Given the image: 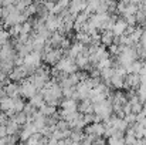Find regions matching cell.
Returning <instances> with one entry per match:
<instances>
[{"mask_svg": "<svg viewBox=\"0 0 146 145\" xmlns=\"http://www.w3.org/2000/svg\"><path fill=\"white\" fill-rule=\"evenodd\" d=\"M126 29H128V24L125 23V20H123L122 17H119V19L116 20V23L113 24V27H112V33H113L115 37H121V36L125 34Z\"/></svg>", "mask_w": 146, "mask_h": 145, "instance_id": "obj_2", "label": "cell"}, {"mask_svg": "<svg viewBox=\"0 0 146 145\" xmlns=\"http://www.w3.org/2000/svg\"><path fill=\"white\" fill-rule=\"evenodd\" d=\"M113 39H115V36H113V33L111 30L102 31V34H101V43L104 44V47L106 48L113 44Z\"/></svg>", "mask_w": 146, "mask_h": 145, "instance_id": "obj_5", "label": "cell"}, {"mask_svg": "<svg viewBox=\"0 0 146 145\" xmlns=\"http://www.w3.org/2000/svg\"><path fill=\"white\" fill-rule=\"evenodd\" d=\"M64 50H61V48H52L50 53H47L46 55H43L41 57V60H44L48 65H55L64 55Z\"/></svg>", "mask_w": 146, "mask_h": 145, "instance_id": "obj_1", "label": "cell"}, {"mask_svg": "<svg viewBox=\"0 0 146 145\" xmlns=\"http://www.w3.org/2000/svg\"><path fill=\"white\" fill-rule=\"evenodd\" d=\"M38 112L43 115V117H51V115H54L55 112H57V108L55 107H51V105H47V104H44L41 108H38Z\"/></svg>", "mask_w": 146, "mask_h": 145, "instance_id": "obj_9", "label": "cell"}, {"mask_svg": "<svg viewBox=\"0 0 146 145\" xmlns=\"http://www.w3.org/2000/svg\"><path fill=\"white\" fill-rule=\"evenodd\" d=\"M24 105H26V102H24V100L20 96L13 98V111H14L16 114H17V112H23Z\"/></svg>", "mask_w": 146, "mask_h": 145, "instance_id": "obj_7", "label": "cell"}, {"mask_svg": "<svg viewBox=\"0 0 146 145\" xmlns=\"http://www.w3.org/2000/svg\"><path fill=\"white\" fill-rule=\"evenodd\" d=\"M6 131H7V137L16 135V134H19V125H17L13 120H9V121L6 122Z\"/></svg>", "mask_w": 146, "mask_h": 145, "instance_id": "obj_8", "label": "cell"}, {"mask_svg": "<svg viewBox=\"0 0 146 145\" xmlns=\"http://www.w3.org/2000/svg\"><path fill=\"white\" fill-rule=\"evenodd\" d=\"M31 30H33L31 21H30V20H27L26 23H23V24H21V33H20V34H30V33H31Z\"/></svg>", "mask_w": 146, "mask_h": 145, "instance_id": "obj_14", "label": "cell"}, {"mask_svg": "<svg viewBox=\"0 0 146 145\" xmlns=\"http://www.w3.org/2000/svg\"><path fill=\"white\" fill-rule=\"evenodd\" d=\"M55 130H57V131H61V132H65V131H68V130H70V125H68V122H67V121L60 120V121L57 122V125H55Z\"/></svg>", "mask_w": 146, "mask_h": 145, "instance_id": "obj_13", "label": "cell"}, {"mask_svg": "<svg viewBox=\"0 0 146 145\" xmlns=\"http://www.w3.org/2000/svg\"><path fill=\"white\" fill-rule=\"evenodd\" d=\"M57 140H54V138H48V142H47V145H57Z\"/></svg>", "mask_w": 146, "mask_h": 145, "instance_id": "obj_17", "label": "cell"}, {"mask_svg": "<svg viewBox=\"0 0 146 145\" xmlns=\"http://www.w3.org/2000/svg\"><path fill=\"white\" fill-rule=\"evenodd\" d=\"M111 86L115 88V90H122L123 88V77H119V76H112L111 80H109Z\"/></svg>", "mask_w": 146, "mask_h": 145, "instance_id": "obj_10", "label": "cell"}, {"mask_svg": "<svg viewBox=\"0 0 146 145\" xmlns=\"http://www.w3.org/2000/svg\"><path fill=\"white\" fill-rule=\"evenodd\" d=\"M30 104H31L34 108H37V110H38V108H41V107L44 105V100H43V96H41L40 93H37L36 96L30 100Z\"/></svg>", "mask_w": 146, "mask_h": 145, "instance_id": "obj_11", "label": "cell"}, {"mask_svg": "<svg viewBox=\"0 0 146 145\" xmlns=\"http://www.w3.org/2000/svg\"><path fill=\"white\" fill-rule=\"evenodd\" d=\"M0 110H1V112H7V111L13 110V98L1 97V100H0Z\"/></svg>", "mask_w": 146, "mask_h": 145, "instance_id": "obj_6", "label": "cell"}, {"mask_svg": "<svg viewBox=\"0 0 146 145\" xmlns=\"http://www.w3.org/2000/svg\"><path fill=\"white\" fill-rule=\"evenodd\" d=\"M13 121L20 127V125H26L27 124V115L24 112H17L14 117H13Z\"/></svg>", "mask_w": 146, "mask_h": 145, "instance_id": "obj_12", "label": "cell"}, {"mask_svg": "<svg viewBox=\"0 0 146 145\" xmlns=\"http://www.w3.org/2000/svg\"><path fill=\"white\" fill-rule=\"evenodd\" d=\"M131 105H132V114H135V115L141 114V112H142V110H143V104H141V102L131 104Z\"/></svg>", "mask_w": 146, "mask_h": 145, "instance_id": "obj_15", "label": "cell"}, {"mask_svg": "<svg viewBox=\"0 0 146 145\" xmlns=\"http://www.w3.org/2000/svg\"><path fill=\"white\" fill-rule=\"evenodd\" d=\"M60 107H61L62 110L68 111V112H77V110H78V102L74 101L72 98H70V100L61 101V102H60Z\"/></svg>", "mask_w": 146, "mask_h": 145, "instance_id": "obj_3", "label": "cell"}, {"mask_svg": "<svg viewBox=\"0 0 146 145\" xmlns=\"http://www.w3.org/2000/svg\"><path fill=\"white\" fill-rule=\"evenodd\" d=\"M135 145H143V140H136Z\"/></svg>", "mask_w": 146, "mask_h": 145, "instance_id": "obj_18", "label": "cell"}, {"mask_svg": "<svg viewBox=\"0 0 146 145\" xmlns=\"http://www.w3.org/2000/svg\"><path fill=\"white\" fill-rule=\"evenodd\" d=\"M4 94L6 97H10V98H16L19 97V84L17 83H9L6 87H4Z\"/></svg>", "mask_w": 146, "mask_h": 145, "instance_id": "obj_4", "label": "cell"}, {"mask_svg": "<svg viewBox=\"0 0 146 145\" xmlns=\"http://www.w3.org/2000/svg\"><path fill=\"white\" fill-rule=\"evenodd\" d=\"M123 120L126 121L128 125H133V124H136V115H135V114H128V115L123 117Z\"/></svg>", "mask_w": 146, "mask_h": 145, "instance_id": "obj_16", "label": "cell"}]
</instances>
